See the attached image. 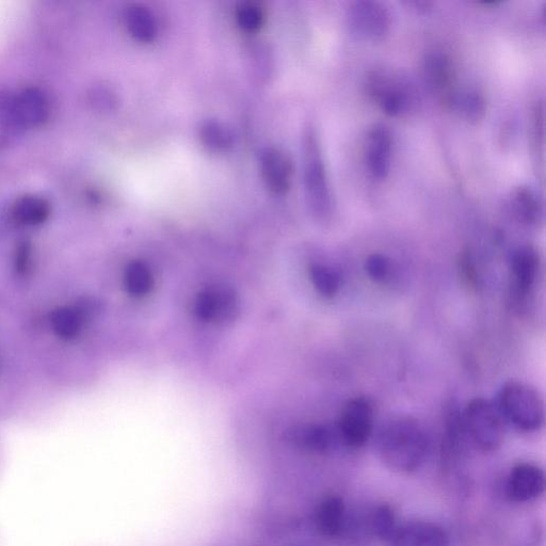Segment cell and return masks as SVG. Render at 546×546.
Instances as JSON below:
<instances>
[{
    "label": "cell",
    "mask_w": 546,
    "mask_h": 546,
    "mask_svg": "<svg viewBox=\"0 0 546 546\" xmlns=\"http://www.w3.org/2000/svg\"><path fill=\"white\" fill-rule=\"evenodd\" d=\"M289 438L301 448L313 453L324 454L330 451L339 439L336 428L325 425H304L291 431Z\"/></svg>",
    "instance_id": "e0dca14e"
},
{
    "label": "cell",
    "mask_w": 546,
    "mask_h": 546,
    "mask_svg": "<svg viewBox=\"0 0 546 546\" xmlns=\"http://www.w3.org/2000/svg\"><path fill=\"white\" fill-rule=\"evenodd\" d=\"M366 92L389 117H405L420 103L419 92L412 80L393 69L379 68L366 77Z\"/></svg>",
    "instance_id": "7a4b0ae2"
},
{
    "label": "cell",
    "mask_w": 546,
    "mask_h": 546,
    "mask_svg": "<svg viewBox=\"0 0 546 546\" xmlns=\"http://www.w3.org/2000/svg\"><path fill=\"white\" fill-rule=\"evenodd\" d=\"M236 19L239 26L243 29L255 31L262 26L264 15L260 7L246 3L237 8Z\"/></svg>",
    "instance_id": "4dcf8cb0"
},
{
    "label": "cell",
    "mask_w": 546,
    "mask_h": 546,
    "mask_svg": "<svg viewBox=\"0 0 546 546\" xmlns=\"http://www.w3.org/2000/svg\"><path fill=\"white\" fill-rule=\"evenodd\" d=\"M31 266V246L29 243H22L15 253V268L20 275H25Z\"/></svg>",
    "instance_id": "d6a6232c"
},
{
    "label": "cell",
    "mask_w": 546,
    "mask_h": 546,
    "mask_svg": "<svg viewBox=\"0 0 546 546\" xmlns=\"http://www.w3.org/2000/svg\"><path fill=\"white\" fill-rule=\"evenodd\" d=\"M428 437L423 425L409 415L392 417L381 427L378 454L385 467L396 473L419 470L428 454Z\"/></svg>",
    "instance_id": "6da1fadb"
},
{
    "label": "cell",
    "mask_w": 546,
    "mask_h": 546,
    "mask_svg": "<svg viewBox=\"0 0 546 546\" xmlns=\"http://www.w3.org/2000/svg\"><path fill=\"white\" fill-rule=\"evenodd\" d=\"M195 310L205 321L227 324L234 320L238 313L237 297L228 287L213 286L198 296Z\"/></svg>",
    "instance_id": "9c48e42d"
},
{
    "label": "cell",
    "mask_w": 546,
    "mask_h": 546,
    "mask_svg": "<svg viewBox=\"0 0 546 546\" xmlns=\"http://www.w3.org/2000/svg\"><path fill=\"white\" fill-rule=\"evenodd\" d=\"M375 419L376 407L371 398H351L343 407L336 425L340 441L350 448L363 447L373 435Z\"/></svg>",
    "instance_id": "52a82bcc"
},
{
    "label": "cell",
    "mask_w": 546,
    "mask_h": 546,
    "mask_svg": "<svg viewBox=\"0 0 546 546\" xmlns=\"http://www.w3.org/2000/svg\"><path fill=\"white\" fill-rule=\"evenodd\" d=\"M541 275V258L536 247L524 245L512 252L509 261L510 298L523 308L535 294Z\"/></svg>",
    "instance_id": "8992f818"
},
{
    "label": "cell",
    "mask_w": 546,
    "mask_h": 546,
    "mask_svg": "<svg viewBox=\"0 0 546 546\" xmlns=\"http://www.w3.org/2000/svg\"><path fill=\"white\" fill-rule=\"evenodd\" d=\"M510 204L517 218L528 226L536 227L542 222V204L531 188L519 186L513 189Z\"/></svg>",
    "instance_id": "ffe728a7"
},
{
    "label": "cell",
    "mask_w": 546,
    "mask_h": 546,
    "mask_svg": "<svg viewBox=\"0 0 546 546\" xmlns=\"http://www.w3.org/2000/svg\"><path fill=\"white\" fill-rule=\"evenodd\" d=\"M459 277L462 283L475 291L479 287V273L475 258L470 250L461 252L458 260Z\"/></svg>",
    "instance_id": "f546056e"
},
{
    "label": "cell",
    "mask_w": 546,
    "mask_h": 546,
    "mask_svg": "<svg viewBox=\"0 0 546 546\" xmlns=\"http://www.w3.org/2000/svg\"><path fill=\"white\" fill-rule=\"evenodd\" d=\"M16 103L22 122L26 127H37L44 124L48 118V101L44 92L30 87L16 95Z\"/></svg>",
    "instance_id": "d6986e66"
},
{
    "label": "cell",
    "mask_w": 546,
    "mask_h": 546,
    "mask_svg": "<svg viewBox=\"0 0 546 546\" xmlns=\"http://www.w3.org/2000/svg\"><path fill=\"white\" fill-rule=\"evenodd\" d=\"M51 206L37 196H25L15 203L13 217L24 226H39L50 216Z\"/></svg>",
    "instance_id": "7402d4cb"
},
{
    "label": "cell",
    "mask_w": 546,
    "mask_h": 546,
    "mask_svg": "<svg viewBox=\"0 0 546 546\" xmlns=\"http://www.w3.org/2000/svg\"><path fill=\"white\" fill-rule=\"evenodd\" d=\"M124 284L128 293L141 297L152 291L154 281L148 266L136 262L127 267Z\"/></svg>",
    "instance_id": "484cf974"
},
{
    "label": "cell",
    "mask_w": 546,
    "mask_h": 546,
    "mask_svg": "<svg viewBox=\"0 0 546 546\" xmlns=\"http://www.w3.org/2000/svg\"><path fill=\"white\" fill-rule=\"evenodd\" d=\"M393 155V137L389 128L375 125L368 133L366 142V163L369 172L377 181L388 178Z\"/></svg>",
    "instance_id": "7c38bea8"
},
{
    "label": "cell",
    "mask_w": 546,
    "mask_h": 546,
    "mask_svg": "<svg viewBox=\"0 0 546 546\" xmlns=\"http://www.w3.org/2000/svg\"><path fill=\"white\" fill-rule=\"evenodd\" d=\"M545 489L544 472L532 463H520L508 476L506 491L509 499L527 503L538 499Z\"/></svg>",
    "instance_id": "8fae6325"
},
{
    "label": "cell",
    "mask_w": 546,
    "mask_h": 546,
    "mask_svg": "<svg viewBox=\"0 0 546 546\" xmlns=\"http://www.w3.org/2000/svg\"><path fill=\"white\" fill-rule=\"evenodd\" d=\"M364 269L369 279L377 284H387L394 276V264L389 256L374 253L368 256Z\"/></svg>",
    "instance_id": "83f0119b"
},
{
    "label": "cell",
    "mask_w": 546,
    "mask_h": 546,
    "mask_svg": "<svg viewBox=\"0 0 546 546\" xmlns=\"http://www.w3.org/2000/svg\"><path fill=\"white\" fill-rule=\"evenodd\" d=\"M465 432L462 411L455 401H449L444 411V433L442 441V463L445 469H451L463 453Z\"/></svg>",
    "instance_id": "4fadbf2b"
},
{
    "label": "cell",
    "mask_w": 546,
    "mask_h": 546,
    "mask_svg": "<svg viewBox=\"0 0 546 546\" xmlns=\"http://www.w3.org/2000/svg\"><path fill=\"white\" fill-rule=\"evenodd\" d=\"M0 125L14 133L25 130L18 103H16V95L11 93L0 94Z\"/></svg>",
    "instance_id": "f1b7e54d"
},
{
    "label": "cell",
    "mask_w": 546,
    "mask_h": 546,
    "mask_svg": "<svg viewBox=\"0 0 546 546\" xmlns=\"http://www.w3.org/2000/svg\"><path fill=\"white\" fill-rule=\"evenodd\" d=\"M84 318L82 311L69 307L59 308L51 315V326L60 339L72 340L82 331Z\"/></svg>",
    "instance_id": "603a6c76"
},
{
    "label": "cell",
    "mask_w": 546,
    "mask_h": 546,
    "mask_svg": "<svg viewBox=\"0 0 546 546\" xmlns=\"http://www.w3.org/2000/svg\"><path fill=\"white\" fill-rule=\"evenodd\" d=\"M346 520V505L340 496L325 497L316 509V527L318 532L325 537H339L344 532Z\"/></svg>",
    "instance_id": "9a60e30c"
},
{
    "label": "cell",
    "mask_w": 546,
    "mask_h": 546,
    "mask_svg": "<svg viewBox=\"0 0 546 546\" xmlns=\"http://www.w3.org/2000/svg\"><path fill=\"white\" fill-rule=\"evenodd\" d=\"M125 23L131 35L141 42H151L156 37L157 26L153 12L142 5H133L125 12Z\"/></svg>",
    "instance_id": "44dd1931"
},
{
    "label": "cell",
    "mask_w": 546,
    "mask_h": 546,
    "mask_svg": "<svg viewBox=\"0 0 546 546\" xmlns=\"http://www.w3.org/2000/svg\"><path fill=\"white\" fill-rule=\"evenodd\" d=\"M302 152L304 186L311 211L318 220L326 221L332 215L333 202L323 152L312 126L304 132Z\"/></svg>",
    "instance_id": "277c9868"
},
{
    "label": "cell",
    "mask_w": 546,
    "mask_h": 546,
    "mask_svg": "<svg viewBox=\"0 0 546 546\" xmlns=\"http://www.w3.org/2000/svg\"><path fill=\"white\" fill-rule=\"evenodd\" d=\"M465 121L477 124L483 121L487 112L485 96L476 89H458L445 104Z\"/></svg>",
    "instance_id": "ac0fdd59"
},
{
    "label": "cell",
    "mask_w": 546,
    "mask_h": 546,
    "mask_svg": "<svg viewBox=\"0 0 546 546\" xmlns=\"http://www.w3.org/2000/svg\"><path fill=\"white\" fill-rule=\"evenodd\" d=\"M310 277L318 294L325 298H333L341 291V273L331 266L313 265L310 270Z\"/></svg>",
    "instance_id": "cb8c5ba5"
},
{
    "label": "cell",
    "mask_w": 546,
    "mask_h": 546,
    "mask_svg": "<svg viewBox=\"0 0 546 546\" xmlns=\"http://www.w3.org/2000/svg\"><path fill=\"white\" fill-rule=\"evenodd\" d=\"M395 512L389 505L378 506L371 517V531L384 541H391L397 531Z\"/></svg>",
    "instance_id": "4316f807"
},
{
    "label": "cell",
    "mask_w": 546,
    "mask_h": 546,
    "mask_svg": "<svg viewBox=\"0 0 546 546\" xmlns=\"http://www.w3.org/2000/svg\"><path fill=\"white\" fill-rule=\"evenodd\" d=\"M465 432L484 452L499 449L505 440V420L496 404L486 398H475L462 411Z\"/></svg>",
    "instance_id": "5b68a950"
},
{
    "label": "cell",
    "mask_w": 546,
    "mask_h": 546,
    "mask_svg": "<svg viewBox=\"0 0 546 546\" xmlns=\"http://www.w3.org/2000/svg\"><path fill=\"white\" fill-rule=\"evenodd\" d=\"M423 74L429 91L446 104L457 90L456 73L451 58L442 52L428 53L423 62Z\"/></svg>",
    "instance_id": "30bf717a"
},
{
    "label": "cell",
    "mask_w": 546,
    "mask_h": 546,
    "mask_svg": "<svg viewBox=\"0 0 546 546\" xmlns=\"http://www.w3.org/2000/svg\"><path fill=\"white\" fill-rule=\"evenodd\" d=\"M92 103L103 110H111L116 107L117 99L114 92L105 87L95 88L91 93Z\"/></svg>",
    "instance_id": "1f68e13d"
},
{
    "label": "cell",
    "mask_w": 546,
    "mask_h": 546,
    "mask_svg": "<svg viewBox=\"0 0 546 546\" xmlns=\"http://www.w3.org/2000/svg\"><path fill=\"white\" fill-rule=\"evenodd\" d=\"M200 136L205 146L213 151L228 150L234 142L231 128L216 120L204 122L201 126Z\"/></svg>",
    "instance_id": "d4e9b609"
},
{
    "label": "cell",
    "mask_w": 546,
    "mask_h": 546,
    "mask_svg": "<svg viewBox=\"0 0 546 546\" xmlns=\"http://www.w3.org/2000/svg\"><path fill=\"white\" fill-rule=\"evenodd\" d=\"M262 173L271 190L284 194L291 185V159L279 149H267L262 156Z\"/></svg>",
    "instance_id": "2e32d148"
},
{
    "label": "cell",
    "mask_w": 546,
    "mask_h": 546,
    "mask_svg": "<svg viewBox=\"0 0 546 546\" xmlns=\"http://www.w3.org/2000/svg\"><path fill=\"white\" fill-rule=\"evenodd\" d=\"M391 541L393 546H448L443 529L425 521L409 522L397 528Z\"/></svg>",
    "instance_id": "5bb4252c"
},
{
    "label": "cell",
    "mask_w": 546,
    "mask_h": 546,
    "mask_svg": "<svg viewBox=\"0 0 546 546\" xmlns=\"http://www.w3.org/2000/svg\"><path fill=\"white\" fill-rule=\"evenodd\" d=\"M351 34L367 42H381L391 31L392 18L387 7L374 0H359L347 11Z\"/></svg>",
    "instance_id": "ba28073f"
},
{
    "label": "cell",
    "mask_w": 546,
    "mask_h": 546,
    "mask_svg": "<svg viewBox=\"0 0 546 546\" xmlns=\"http://www.w3.org/2000/svg\"><path fill=\"white\" fill-rule=\"evenodd\" d=\"M496 406L505 422L521 431H537L544 424V400L532 385L523 381L510 380L504 383L497 395Z\"/></svg>",
    "instance_id": "3957f363"
}]
</instances>
